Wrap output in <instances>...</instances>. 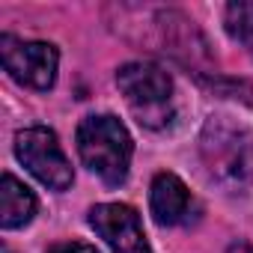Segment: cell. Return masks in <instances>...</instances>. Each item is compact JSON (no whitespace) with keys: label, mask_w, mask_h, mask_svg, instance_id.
<instances>
[{"label":"cell","mask_w":253,"mask_h":253,"mask_svg":"<svg viewBox=\"0 0 253 253\" xmlns=\"http://www.w3.org/2000/svg\"><path fill=\"white\" fill-rule=\"evenodd\" d=\"M116 84L131 104L137 119L149 128L170 122L173 113V81L155 63H125L116 72Z\"/></svg>","instance_id":"3"},{"label":"cell","mask_w":253,"mask_h":253,"mask_svg":"<svg viewBox=\"0 0 253 253\" xmlns=\"http://www.w3.org/2000/svg\"><path fill=\"white\" fill-rule=\"evenodd\" d=\"M200 158L211 182L229 194L253 185V134L229 116H211L200 134Z\"/></svg>","instance_id":"1"},{"label":"cell","mask_w":253,"mask_h":253,"mask_svg":"<svg viewBox=\"0 0 253 253\" xmlns=\"http://www.w3.org/2000/svg\"><path fill=\"white\" fill-rule=\"evenodd\" d=\"M223 24L226 33L241 42L247 51H253V3L250 0H241V3H229L223 12Z\"/></svg>","instance_id":"9"},{"label":"cell","mask_w":253,"mask_h":253,"mask_svg":"<svg viewBox=\"0 0 253 253\" xmlns=\"http://www.w3.org/2000/svg\"><path fill=\"white\" fill-rule=\"evenodd\" d=\"M0 60L3 69L30 89H51L57 78L60 54L48 42H24L15 36H0Z\"/></svg>","instance_id":"5"},{"label":"cell","mask_w":253,"mask_h":253,"mask_svg":"<svg viewBox=\"0 0 253 253\" xmlns=\"http://www.w3.org/2000/svg\"><path fill=\"white\" fill-rule=\"evenodd\" d=\"M48 253H98V250L89 247V244H81V241H69V244H57V247H51Z\"/></svg>","instance_id":"10"},{"label":"cell","mask_w":253,"mask_h":253,"mask_svg":"<svg viewBox=\"0 0 253 253\" xmlns=\"http://www.w3.org/2000/svg\"><path fill=\"white\" fill-rule=\"evenodd\" d=\"M15 155L42 185H48L54 191L72 188V182H75L72 164L57 143V134L51 128H45V125H30V128L15 134Z\"/></svg>","instance_id":"4"},{"label":"cell","mask_w":253,"mask_h":253,"mask_svg":"<svg viewBox=\"0 0 253 253\" xmlns=\"http://www.w3.org/2000/svg\"><path fill=\"white\" fill-rule=\"evenodd\" d=\"M78 152H81V161L104 185L116 188L128 176L134 143L128 128L116 116L101 113V116H86L78 125Z\"/></svg>","instance_id":"2"},{"label":"cell","mask_w":253,"mask_h":253,"mask_svg":"<svg viewBox=\"0 0 253 253\" xmlns=\"http://www.w3.org/2000/svg\"><path fill=\"white\" fill-rule=\"evenodd\" d=\"M36 214V197L33 191L18 182L12 173L0 179V226L3 229H18L30 223Z\"/></svg>","instance_id":"8"},{"label":"cell","mask_w":253,"mask_h":253,"mask_svg":"<svg viewBox=\"0 0 253 253\" xmlns=\"http://www.w3.org/2000/svg\"><path fill=\"white\" fill-rule=\"evenodd\" d=\"M226 253H253V247H250V244H232Z\"/></svg>","instance_id":"11"},{"label":"cell","mask_w":253,"mask_h":253,"mask_svg":"<svg viewBox=\"0 0 253 253\" xmlns=\"http://www.w3.org/2000/svg\"><path fill=\"white\" fill-rule=\"evenodd\" d=\"M149 206H152V217L161 226H176L188 217L191 211V191L188 185L176 176V173H158L152 179V191H149Z\"/></svg>","instance_id":"7"},{"label":"cell","mask_w":253,"mask_h":253,"mask_svg":"<svg viewBox=\"0 0 253 253\" xmlns=\"http://www.w3.org/2000/svg\"><path fill=\"white\" fill-rule=\"evenodd\" d=\"M89 226L110 244L113 253H152L140 214L125 203H101L89 211Z\"/></svg>","instance_id":"6"}]
</instances>
